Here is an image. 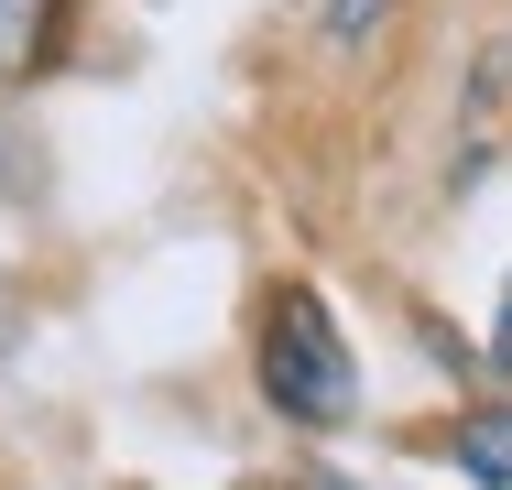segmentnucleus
<instances>
[{
  "mask_svg": "<svg viewBox=\"0 0 512 490\" xmlns=\"http://www.w3.org/2000/svg\"><path fill=\"white\" fill-rule=\"evenodd\" d=\"M262 392H273L295 425H349V403H360L349 338H338V316H327L306 284L273 294V327H262Z\"/></svg>",
  "mask_w": 512,
  "mask_h": 490,
  "instance_id": "1",
  "label": "nucleus"
},
{
  "mask_svg": "<svg viewBox=\"0 0 512 490\" xmlns=\"http://www.w3.org/2000/svg\"><path fill=\"white\" fill-rule=\"evenodd\" d=\"M447 458H458L480 490H512V414H469V425L447 436Z\"/></svg>",
  "mask_w": 512,
  "mask_h": 490,
  "instance_id": "2",
  "label": "nucleus"
},
{
  "mask_svg": "<svg viewBox=\"0 0 512 490\" xmlns=\"http://www.w3.org/2000/svg\"><path fill=\"white\" fill-rule=\"evenodd\" d=\"M382 22H393V0H316V33H327L338 55H360V44H382Z\"/></svg>",
  "mask_w": 512,
  "mask_h": 490,
  "instance_id": "3",
  "label": "nucleus"
},
{
  "mask_svg": "<svg viewBox=\"0 0 512 490\" xmlns=\"http://www.w3.org/2000/svg\"><path fill=\"white\" fill-rule=\"evenodd\" d=\"M44 22H55V0H0V77L44 44Z\"/></svg>",
  "mask_w": 512,
  "mask_h": 490,
  "instance_id": "4",
  "label": "nucleus"
},
{
  "mask_svg": "<svg viewBox=\"0 0 512 490\" xmlns=\"http://www.w3.org/2000/svg\"><path fill=\"white\" fill-rule=\"evenodd\" d=\"M11 349H22V305L0 294V360H11Z\"/></svg>",
  "mask_w": 512,
  "mask_h": 490,
  "instance_id": "5",
  "label": "nucleus"
},
{
  "mask_svg": "<svg viewBox=\"0 0 512 490\" xmlns=\"http://www.w3.org/2000/svg\"><path fill=\"white\" fill-rule=\"evenodd\" d=\"M502 360H512V284H502Z\"/></svg>",
  "mask_w": 512,
  "mask_h": 490,
  "instance_id": "6",
  "label": "nucleus"
}]
</instances>
